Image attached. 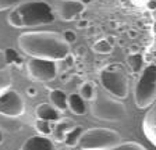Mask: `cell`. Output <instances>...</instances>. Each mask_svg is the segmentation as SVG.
<instances>
[{
	"mask_svg": "<svg viewBox=\"0 0 156 150\" xmlns=\"http://www.w3.org/2000/svg\"><path fill=\"white\" fill-rule=\"evenodd\" d=\"M18 46L23 53L35 59L62 61L70 54V43L56 32H24L18 36Z\"/></svg>",
	"mask_w": 156,
	"mask_h": 150,
	"instance_id": "obj_1",
	"label": "cell"
},
{
	"mask_svg": "<svg viewBox=\"0 0 156 150\" xmlns=\"http://www.w3.org/2000/svg\"><path fill=\"white\" fill-rule=\"evenodd\" d=\"M55 21V9L43 0H27L9 13V24L14 28L49 25Z\"/></svg>",
	"mask_w": 156,
	"mask_h": 150,
	"instance_id": "obj_2",
	"label": "cell"
},
{
	"mask_svg": "<svg viewBox=\"0 0 156 150\" xmlns=\"http://www.w3.org/2000/svg\"><path fill=\"white\" fill-rule=\"evenodd\" d=\"M121 143V136L109 128H89L85 129L78 142L80 150H106Z\"/></svg>",
	"mask_w": 156,
	"mask_h": 150,
	"instance_id": "obj_3",
	"label": "cell"
},
{
	"mask_svg": "<svg viewBox=\"0 0 156 150\" xmlns=\"http://www.w3.org/2000/svg\"><path fill=\"white\" fill-rule=\"evenodd\" d=\"M134 100L138 108H148L156 101V64L142 70L134 89Z\"/></svg>",
	"mask_w": 156,
	"mask_h": 150,
	"instance_id": "obj_4",
	"label": "cell"
},
{
	"mask_svg": "<svg viewBox=\"0 0 156 150\" xmlns=\"http://www.w3.org/2000/svg\"><path fill=\"white\" fill-rule=\"evenodd\" d=\"M91 113L95 118L102 121H121L127 115L126 106L120 100L110 97L105 93H98L95 100L92 101Z\"/></svg>",
	"mask_w": 156,
	"mask_h": 150,
	"instance_id": "obj_5",
	"label": "cell"
},
{
	"mask_svg": "<svg viewBox=\"0 0 156 150\" xmlns=\"http://www.w3.org/2000/svg\"><path fill=\"white\" fill-rule=\"evenodd\" d=\"M99 79L102 86L114 97L126 99L128 96V79L121 68L109 65L101 71Z\"/></svg>",
	"mask_w": 156,
	"mask_h": 150,
	"instance_id": "obj_6",
	"label": "cell"
},
{
	"mask_svg": "<svg viewBox=\"0 0 156 150\" xmlns=\"http://www.w3.org/2000/svg\"><path fill=\"white\" fill-rule=\"evenodd\" d=\"M27 71L34 81L50 82L57 77V64L53 60L31 57L27 61Z\"/></svg>",
	"mask_w": 156,
	"mask_h": 150,
	"instance_id": "obj_7",
	"label": "cell"
},
{
	"mask_svg": "<svg viewBox=\"0 0 156 150\" xmlns=\"http://www.w3.org/2000/svg\"><path fill=\"white\" fill-rule=\"evenodd\" d=\"M25 104L16 90H7L0 95V114L7 117H20L24 114Z\"/></svg>",
	"mask_w": 156,
	"mask_h": 150,
	"instance_id": "obj_8",
	"label": "cell"
},
{
	"mask_svg": "<svg viewBox=\"0 0 156 150\" xmlns=\"http://www.w3.org/2000/svg\"><path fill=\"white\" fill-rule=\"evenodd\" d=\"M55 13L62 21H74L85 11V4L81 0H55Z\"/></svg>",
	"mask_w": 156,
	"mask_h": 150,
	"instance_id": "obj_9",
	"label": "cell"
},
{
	"mask_svg": "<svg viewBox=\"0 0 156 150\" xmlns=\"http://www.w3.org/2000/svg\"><path fill=\"white\" fill-rule=\"evenodd\" d=\"M142 131L146 139L156 147V101L148 110L142 121Z\"/></svg>",
	"mask_w": 156,
	"mask_h": 150,
	"instance_id": "obj_10",
	"label": "cell"
},
{
	"mask_svg": "<svg viewBox=\"0 0 156 150\" xmlns=\"http://www.w3.org/2000/svg\"><path fill=\"white\" fill-rule=\"evenodd\" d=\"M20 150H56V146L45 135H35L28 138Z\"/></svg>",
	"mask_w": 156,
	"mask_h": 150,
	"instance_id": "obj_11",
	"label": "cell"
},
{
	"mask_svg": "<svg viewBox=\"0 0 156 150\" xmlns=\"http://www.w3.org/2000/svg\"><path fill=\"white\" fill-rule=\"evenodd\" d=\"M35 114L38 120L49 121V122H55V121L60 120V110H57L53 104H48V103H41L36 106Z\"/></svg>",
	"mask_w": 156,
	"mask_h": 150,
	"instance_id": "obj_12",
	"label": "cell"
},
{
	"mask_svg": "<svg viewBox=\"0 0 156 150\" xmlns=\"http://www.w3.org/2000/svg\"><path fill=\"white\" fill-rule=\"evenodd\" d=\"M85 99L80 93H73L68 97V108L74 113L75 115H82L87 113V103Z\"/></svg>",
	"mask_w": 156,
	"mask_h": 150,
	"instance_id": "obj_13",
	"label": "cell"
},
{
	"mask_svg": "<svg viewBox=\"0 0 156 150\" xmlns=\"http://www.w3.org/2000/svg\"><path fill=\"white\" fill-rule=\"evenodd\" d=\"M49 97H50L52 104L57 110H60V111L68 110V96L63 90H60V89H52Z\"/></svg>",
	"mask_w": 156,
	"mask_h": 150,
	"instance_id": "obj_14",
	"label": "cell"
},
{
	"mask_svg": "<svg viewBox=\"0 0 156 150\" xmlns=\"http://www.w3.org/2000/svg\"><path fill=\"white\" fill-rule=\"evenodd\" d=\"M74 127L75 125L73 124V121L67 120V118H60L58 122L56 124V127H55V138H56V140H58V142H64L66 135H67Z\"/></svg>",
	"mask_w": 156,
	"mask_h": 150,
	"instance_id": "obj_15",
	"label": "cell"
},
{
	"mask_svg": "<svg viewBox=\"0 0 156 150\" xmlns=\"http://www.w3.org/2000/svg\"><path fill=\"white\" fill-rule=\"evenodd\" d=\"M82 134H84V128L80 127V125H75V127L66 135V139H64L63 143H64L67 147L78 146V142H80V139H81Z\"/></svg>",
	"mask_w": 156,
	"mask_h": 150,
	"instance_id": "obj_16",
	"label": "cell"
},
{
	"mask_svg": "<svg viewBox=\"0 0 156 150\" xmlns=\"http://www.w3.org/2000/svg\"><path fill=\"white\" fill-rule=\"evenodd\" d=\"M127 64L130 67L131 72L134 74H138V72H142V65H144V57L141 53H133L127 57Z\"/></svg>",
	"mask_w": 156,
	"mask_h": 150,
	"instance_id": "obj_17",
	"label": "cell"
},
{
	"mask_svg": "<svg viewBox=\"0 0 156 150\" xmlns=\"http://www.w3.org/2000/svg\"><path fill=\"white\" fill-rule=\"evenodd\" d=\"M80 95L85 99V100L94 101L95 97H96V86H95V82L92 81H85L84 84L80 88Z\"/></svg>",
	"mask_w": 156,
	"mask_h": 150,
	"instance_id": "obj_18",
	"label": "cell"
},
{
	"mask_svg": "<svg viewBox=\"0 0 156 150\" xmlns=\"http://www.w3.org/2000/svg\"><path fill=\"white\" fill-rule=\"evenodd\" d=\"M92 50L95 53H98V54H109L113 50V46H112L110 42H107L106 39H101L92 46Z\"/></svg>",
	"mask_w": 156,
	"mask_h": 150,
	"instance_id": "obj_19",
	"label": "cell"
},
{
	"mask_svg": "<svg viewBox=\"0 0 156 150\" xmlns=\"http://www.w3.org/2000/svg\"><path fill=\"white\" fill-rule=\"evenodd\" d=\"M106 150H148V149L145 146H142V145L136 143V142H126V143H120Z\"/></svg>",
	"mask_w": 156,
	"mask_h": 150,
	"instance_id": "obj_20",
	"label": "cell"
},
{
	"mask_svg": "<svg viewBox=\"0 0 156 150\" xmlns=\"http://www.w3.org/2000/svg\"><path fill=\"white\" fill-rule=\"evenodd\" d=\"M35 127L36 129L41 132L42 135H50L53 132L52 127H50V122L49 121H43V120H38L35 122Z\"/></svg>",
	"mask_w": 156,
	"mask_h": 150,
	"instance_id": "obj_21",
	"label": "cell"
},
{
	"mask_svg": "<svg viewBox=\"0 0 156 150\" xmlns=\"http://www.w3.org/2000/svg\"><path fill=\"white\" fill-rule=\"evenodd\" d=\"M27 0H0V11L9 10V9H14L18 6L20 3H24Z\"/></svg>",
	"mask_w": 156,
	"mask_h": 150,
	"instance_id": "obj_22",
	"label": "cell"
},
{
	"mask_svg": "<svg viewBox=\"0 0 156 150\" xmlns=\"http://www.w3.org/2000/svg\"><path fill=\"white\" fill-rule=\"evenodd\" d=\"M63 38H64L68 43H73V42H75V39H77V35H75L74 31L67 29L64 33H63Z\"/></svg>",
	"mask_w": 156,
	"mask_h": 150,
	"instance_id": "obj_23",
	"label": "cell"
},
{
	"mask_svg": "<svg viewBox=\"0 0 156 150\" xmlns=\"http://www.w3.org/2000/svg\"><path fill=\"white\" fill-rule=\"evenodd\" d=\"M146 7H148L149 10H155L156 9V0H148V2H146Z\"/></svg>",
	"mask_w": 156,
	"mask_h": 150,
	"instance_id": "obj_24",
	"label": "cell"
},
{
	"mask_svg": "<svg viewBox=\"0 0 156 150\" xmlns=\"http://www.w3.org/2000/svg\"><path fill=\"white\" fill-rule=\"evenodd\" d=\"M85 25H87V21H82V22L80 21V22H78V26H80V28H81V26H85Z\"/></svg>",
	"mask_w": 156,
	"mask_h": 150,
	"instance_id": "obj_25",
	"label": "cell"
},
{
	"mask_svg": "<svg viewBox=\"0 0 156 150\" xmlns=\"http://www.w3.org/2000/svg\"><path fill=\"white\" fill-rule=\"evenodd\" d=\"M3 142V134H2V131H0V143Z\"/></svg>",
	"mask_w": 156,
	"mask_h": 150,
	"instance_id": "obj_26",
	"label": "cell"
}]
</instances>
